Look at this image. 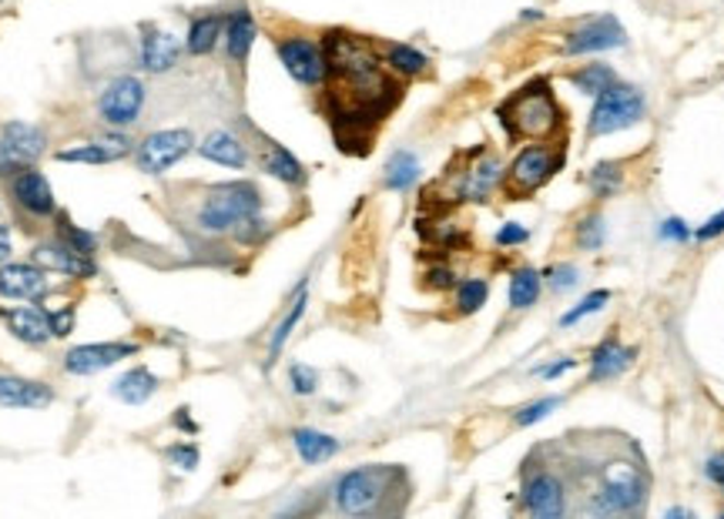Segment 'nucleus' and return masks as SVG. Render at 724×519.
Wrapping results in <instances>:
<instances>
[{
    "mask_svg": "<svg viewBox=\"0 0 724 519\" xmlns=\"http://www.w3.org/2000/svg\"><path fill=\"white\" fill-rule=\"evenodd\" d=\"M634 355H638V349H631V346H620L617 339H604L597 349H594V355H591V379H614V375H620L627 365L634 362Z\"/></svg>",
    "mask_w": 724,
    "mask_h": 519,
    "instance_id": "25",
    "label": "nucleus"
},
{
    "mask_svg": "<svg viewBox=\"0 0 724 519\" xmlns=\"http://www.w3.org/2000/svg\"><path fill=\"white\" fill-rule=\"evenodd\" d=\"M306 305H309V295H306V292H299V299L293 302V309L285 312V318L278 322V328L272 333V342H269V362H275V359L282 355V349H285L288 336H293V328H296V325H299V318L306 315Z\"/></svg>",
    "mask_w": 724,
    "mask_h": 519,
    "instance_id": "34",
    "label": "nucleus"
},
{
    "mask_svg": "<svg viewBox=\"0 0 724 519\" xmlns=\"http://www.w3.org/2000/svg\"><path fill=\"white\" fill-rule=\"evenodd\" d=\"M644 114H648L644 94L634 84L614 81L607 90L597 94L591 121H587V137H604V134H614V131H627V128L641 124Z\"/></svg>",
    "mask_w": 724,
    "mask_h": 519,
    "instance_id": "6",
    "label": "nucleus"
},
{
    "mask_svg": "<svg viewBox=\"0 0 724 519\" xmlns=\"http://www.w3.org/2000/svg\"><path fill=\"white\" fill-rule=\"evenodd\" d=\"M222 37H225V21H222L218 14H202V17H195V21L188 24L185 51H188L191 58H205V55L215 51Z\"/></svg>",
    "mask_w": 724,
    "mask_h": 519,
    "instance_id": "26",
    "label": "nucleus"
},
{
    "mask_svg": "<svg viewBox=\"0 0 724 519\" xmlns=\"http://www.w3.org/2000/svg\"><path fill=\"white\" fill-rule=\"evenodd\" d=\"M610 302V292L607 289H597V292H591V295H584L581 302H577V309H570L563 318H560V325L567 328V325H577L584 315H591V312H601L604 305Z\"/></svg>",
    "mask_w": 724,
    "mask_h": 519,
    "instance_id": "37",
    "label": "nucleus"
},
{
    "mask_svg": "<svg viewBox=\"0 0 724 519\" xmlns=\"http://www.w3.org/2000/svg\"><path fill=\"white\" fill-rule=\"evenodd\" d=\"M704 476L717 486H724V452H714L704 466Z\"/></svg>",
    "mask_w": 724,
    "mask_h": 519,
    "instance_id": "47",
    "label": "nucleus"
},
{
    "mask_svg": "<svg viewBox=\"0 0 724 519\" xmlns=\"http://www.w3.org/2000/svg\"><path fill=\"white\" fill-rule=\"evenodd\" d=\"M128 355H138V346L131 342H91V346H74L64 355V372L71 375H98L118 362H124Z\"/></svg>",
    "mask_w": 724,
    "mask_h": 519,
    "instance_id": "15",
    "label": "nucleus"
},
{
    "mask_svg": "<svg viewBox=\"0 0 724 519\" xmlns=\"http://www.w3.org/2000/svg\"><path fill=\"white\" fill-rule=\"evenodd\" d=\"M181 51H185V44L171 31L144 27L141 44H138V61H141V68L149 71V74H168V71L178 68Z\"/></svg>",
    "mask_w": 724,
    "mask_h": 519,
    "instance_id": "17",
    "label": "nucleus"
},
{
    "mask_svg": "<svg viewBox=\"0 0 724 519\" xmlns=\"http://www.w3.org/2000/svg\"><path fill=\"white\" fill-rule=\"evenodd\" d=\"M547 278H550V286H554L557 292H563V289H573V286H577V268H573V265H557V268L547 271Z\"/></svg>",
    "mask_w": 724,
    "mask_h": 519,
    "instance_id": "43",
    "label": "nucleus"
},
{
    "mask_svg": "<svg viewBox=\"0 0 724 519\" xmlns=\"http://www.w3.org/2000/svg\"><path fill=\"white\" fill-rule=\"evenodd\" d=\"M256 37H259L256 17H252L246 8L232 11V17L225 21V47H228V58H232L235 64H246V61H249Z\"/></svg>",
    "mask_w": 724,
    "mask_h": 519,
    "instance_id": "22",
    "label": "nucleus"
},
{
    "mask_svg": "<svg viewBox=\"0 0 724 519\" xmlns=\"http://www.w3.org/2000/svg\"><path fill=\"white\" fill-rule=\"evenodd\" d=\"M262 165H265V171H269L272 178H278V181H285V184H302V181H306V168L299 165L296 155H288L282 145H269Z\"/></svg>",
    "mask_w": 724,
    "mask_h": 519,
    "instance_id": "31",
    "label": "nucleus"
},
{
    "mask_svg": "<svg viewBox=\"0 0 724 519\" xmlns=\"http://www.w3.org/2000/svg\"><path fill=\"white\" fill-rule=\"evenodd\" d=\"M199 155L222 165V168H235V171L249 165V148L241 145L232 131H212L199 145Z\"/></svg>",
    "mask_w": 724,
    "mask_h": 519,
    "instance_id": "23",
    "label": "nucleus"
},
{
    "mask_svg": "<svg viewBox=\"0 0 724 519\" xmlns=\"http://www.w3.org/2000/svg\"><path fill=\"white\" fill-rule=\"evenodd\" d=\"M419 158L413 152H396L390 161H385V174H382V184L390 188V192H410V188L419 181Z\"/></svg>",
    "mask_w": 724,
    "mask_h": 519,
    "instance_id": "28",
    "label": "nucleus"
},
{
    "mask_svg": "<svg viewBox=\"0 0 724 519\" xmlns=\"http://www.w3.org/2000/svg\"><path fill=\"white\" fill-rule=\"evenodd\" d=\"M199 446H191V443H178V446H171L168 449V462L175 466V469H181V473H191V469L199 466Z\"/></svg>",
    "mask_w": 724,
    "mask_h": 519,
    "instance_id": "42",
    "label": "nucleus"
},
{
    "mask_svg": "<svg viewBox=\"0 0 724 519\" xmlns=\"http://www.w3.org/2000/svg\"><path fill=\"white\" fill-rule=\"evenodd\" d=\"M385 68H390L393 74H400V77H419V74H426L429 58L423 51H416V47H410V44H390L385 47Z\"/></svg>",
    "mask_w": 724,
    "mask_h": 519,
    "instance_id": "30",
    "label": "nucleus"
},
{
    "mask_svg": "<svg viewBox=\"0 0 724 519\" xmlns=\"http://www.w3.org/2000/svg\"><path fill=\"white\" fill-rule=\"evenodd\" d=\"M11 195H14V202H17L27 215H34V218H47V215H55V208H58L51 181H47V178H44L40 171H34V168H24V171L14 174Z\"/></svg>",
    "mask_w": 724,
    "mask_h": 519,
    "instance_id": "18",
    "label": "nucleus"
},
{
    "mask_svg": "<svg viewBox=\"0 0 724 519\" xmlns=\"http://www.w3.org/2000/svg\"><path fill=\"white\" fill-rule=\"evenodd\" d=\"M293 446H296L299 459L309 462V466H319V462H325V459H332L335 452H340V439H332L319 430H296Z\"/></svg>",
    "mask_w": 724,
    "mask_h": 519,
    "instance_id": "27",
    "label": "nucleus"
},
{
    "mask_svg": "<svg viewBox=\"0 0 724 519\" xmlns=\"http://www.w3.org/2000/svg\"><path fill=\"white\" fill-rule=\"evenodd\" d=\"M591 188H594V195H597V198H610V195L617 192V188H620V168L610 165V161L597 165L594 174H591Z\"/></svg>",
    "mask_w": 724,
    "mask_h": 519,
    "instance_id": "36",
    "label": "nucleus"
},
{
    "mask_svg": "<svg viewBox=\"0 0 724 519\" xmlns=\"http://www.w3.org/2000/svg\"><path fill=\"white\" fill-rule=\"evenodd\" d=\"M51 328H55V339L71 336V328H74V309H71V305H64V309L51 312Z\"/></svg>",
    "mask_w": 724,
    "mask_h": 519,
    "instance_id": "44",
    "label": "nucleus"
},
{
    "mask_svg": "<svg viewBox=\"0 0 724 519\" xmlns=\"http://www.w3.org/2000/svg\"><path fill=\"white\" fill-rule=\"evenodd\" d=\"M51 281H47V268L37 262H4L0 265V295L14 302H37L47 295Z\"/></svg>",
    "mask_w": 724,
    "mask_h": 519,
    "instance_id": "14",
    "label": "nucleus"
},
{
    "mask_svg": "<svg viewBox=\"0 0 724 519\" xmlns=\"http://www.w3.org/2000/svg\"><path fill=\"white\" fill-rule=\"evenodd\" d=\"M526 239H530V231L517 221H510L497 231V245H523Z\"/></svg>",
    "mask_w": 724,
    "mask_h": 519,
    "instance_id": "45",
    "label": "nucleus"
},
{
    "mask_svg": "<svg viewBox=\"0 0 724 519\" xmlns=\"http://www.w3.org/2000/svg\"><path fill=\"white\" fill-rule=\"evenodd\" d=\"M717 234H724V208H721L714 218H708V221L695 231V239H698V242H711V239H717Z\"/></svg>",
    "mask_w": 724,
    "mask_h": 519,
    "instance_id": "46",
    "label": "nucleus"
},
{
    "mask_svg": "<svg viewBox=\"0 0 724 519\" xmlns=\"http://www.w3.org/2000/svg\"><path fill=\"white\" fill-rule=\"evenodd\" d=\"M567 490L581 496L591 512H638L648 499L651 476L631 446V452H604L597 462L577 459V466L567 469Z\"/></svg>",
    "mask_w": 724,
    "mask_h": 519,
    "instance_id": "2",
    "label": "nucleus"
},
{
    "mask_svg": "<svg viewBox=\"0 0 724 519\" xmlns=\"http://www.w3.org/2000/svg\"><path fill=\"white\" fill-rule=\"evenodd\" d=\"M61 239L64 242H71L78 252H84V255H94L98 252V239H94L91 231H84V228H78V225H71V221H64L61 225Z\"/></svg>",
    "mask_w": 724,
    "mask_h": 519,
    "instance_id": "40",
    "label": "nucleus"
},
{
    "mask_svg": "<svg viewBox=\"0 0 724 519\" xmlns=\"http://www.w3.org/2000/svg\"><path fill=\"white\" fill-rule=\"evenodd\" d=\"M500 178H503L500 158L490 155V152H479L476 161L463 171V178L456 184V198L460 202H487L490 192L500 184Z\"/></svg>",
    "mask_w": 724,
    "mask_h": 519,
    "instance_id": "19",
    "label": "nucleus"
},
{
    "mask_svg": "<svg viewBox=\"0 0 724 519\" xmlns=\"http://www.w3.org/2000/svg\"><path fill=\"white\" fill-rule=\"evenodd\" d=\"M429 286L432 289H453L456 286V275L450 268H432L429 271Z\"/></svg>",
    "mask_w": 724,
    "mask_h": 519,
    "instance_id": "48",
    "label": "nucleus"
},
{
    "mask_svg": "<svg viewBox=\"0 0 724 519\" xmlns=\"http://www.w3.org/2000/svg\"><path fill=\"white\" fill-rule=\"evenodd\" d=\"M34 262L47 271H61L68 278H94L98 275V265H94V255H84L78 252L71 242L64 239H51V242H40L34 249Z\"/></svg>",
    "mask_w": 724,
    "mask_h": 519,
    "instance_id": "16",
    "label": "nucleus"
},
{
    "mask_svg": "<svg viewBox=\"0 0 724 519\" xmlns=\"http://www.w3.org/2000/svg\"><path fill=\"white\" fill-rule=\"evenodd\" d=\"M0 318L11 328V336L27 342V346H44L55 339L51 328V312L31 309V305H14V309H0Z\"/></svg>",
    "mask_w": 724,
    "mask_h": 519,
    "instance_id": "20",
    "label": "nucleus"
},
{
    "mask_svg": "<svg viewBox=\"0 0 724 519\" xmlns=\"http://www.w3.org/2000/svg\"><path fill=\"white\" fill-rule=\"evenodd\" d=\"M275 51H278V61L288 71V77L299 81L302 87L325 84L329 61H325V47L322 44H316V40H309L302 34H293V37H278Z\"/></svg>",
    "mask_w": 724,
    "mask_h": 519,
    "instance_id": "11",
    "label": "nucleus"
},
{
    "mask_svg": "<svg viewBox=\"0 0 724 519\" xmlns=\"http://www.w3.org/2000/svg\"><path fill=\"white\" fill-rule=\"evenodd\" d=\"M158 393V379L149 372V369H128L124 375L111 383V396L124 406H144L152 396Z\"/></svg>",
    "mask_w": 724,
    "mask_h": 519,
    "instance_id": "24",
    "label": "nucleus"
},
{
    "mask_svg": "<svg viewBox=\"0 0 724 519\" xmlns=\"http://www.w3.org/2000/svg\"><path fill=\"white\" fill-rule=\"evenodd\" d=\"M563 165V145L557 141H534V145H526L513 165L507 168V195L510 198H530L537 195L541 188L560 171Z\"/></svg>",
    "mask_w": 724,
    "mask_h": 519,
    "instance_id": "7",
    "label": "nucleus"
},
{
    "mask_svg": "<svg viewBox=\"0 0 724 519\" xmlns=\"http://www.w3.org/2000/svg\"><path fill=\"white\" fill-rule=\"evenodd\" d=\"M11 252H14V245H11V228L0 225V265L11 262Z\"/></svg>",
    "mask_w": 724,
    "mask_h": 519,
    "instance_id": "49",
    "label": "nucleus"
},
{
    "mask_svg": "<svg viewBox=\"0 0 724 519\" xmlns=\"http://www.w3.org/2000/svg\"><path fill=\"white\" fill-rule=\"evenodd\" d=\"M487 299H490V281L466 278V281H460V286H456V309H460V315L479 312L483 305H487Z\"/></svg>",
    "mask_w": 724,
    "mask_h": 519,
    "instance_id": "35",
    "label": "nucleus"
},
{
    "mask_svg": "<svg viewBox=\"0 0 724 519\" xmlns=\"http://www.w3.org/2000/svg\"><path fill=\"white\" fill-rule=\"evenodd\" d=\"M322 47L329 61L325 81H332L335 101H343L353 111H369V114H382L385 108H393V101L400 98V87L385 74V61L363 37L332 31Z\"/></svg>",
    "mask_w": 724,
    "mask_h": 519,
    "instance_id": "1",
    "label": "nucleus"
},
{
    "mask_svg": "<svg viewBox=\"0 0 724 519\" xmlns=\"http://www.w3.org/2000/svg\"><path fill=\"white\" fill-rule=\"evenodd\" d=\"M627 34L620 27L617 17L604 14V17H591L581 27H573L563 40V55H597V51H614V47H624Z\"/></svg>",
    "mask_w": 724,
    "mask_h": 519,
    "instance_id": "13",
    "label": "nucleus"
},
{
    "mask_svg": "<svg viewBox=\"0 0 724 519\" xmlns=\"http://www.w3.org/2000/svg\"><path fill=\"white\" fill-rule=\"evenodd\" d=\"M149 101V87L134 74H118L98 90V118L108 128H131Z\"/></svg>",
    "mask_w": 724,
    "mask_h": 519,
    "instance_id": "9",
    "label": "nucleus"
},
{
    "mask_svg": "<svg viewBox=\"0 0 724 519\" xmlns=\"http://www.w3.org/2000/svg\"><path fill=\"white\" fill-rule=\"evenodd\" d=\"M577 245L587 249V252L604 245V218L601 215H591V218H584L581 225H577Z\"/></svg>",
    "mask_w": 724,
    "mask_h": 519,
    "instance_id": "38",
    "label": "nucleus"
},
{
    "mask_svg": "<svg viewBox=\"0 0 724 519\" xmlns=\"http://www.w3.org/2000/svg\"><path fill=\"white\" fill-rule=\"evenodd\" d=\"M396 496H406V480L396 466H363L335 480L332 499L346 516H385L400 512Z\"/></svg>",
    "mask_w": 724,
    "mask_h": 519,
    "instance_id": "4",
    "label": "nucleus"
},
{
    "mask_svg": "<svg viewBox=\"0 0 724 519\" xmlns=\"http://www.w3.org/2000/svg\"><path fill=\"white\" fill-rule=\"evenodd\" d=\"M541 289H544V275L537 268H517L510 275V305L520 312L530 309L541 299Z\"/></svg>",
    "mask_w": 724,
    "mask_h": 519,
    "instance_id": "29",
    "label": "nucleus"
},
{
    "mask_svg": "<svg viewBox=\"0 0 724 519\" xmlns=\"http://www.w3.org/2000/svg\"><path fill=\"white\" fill-rule=\"evenodd\" d=\"M58 161H74V165H111V161H121V155L115 148H108L105 141H91V145H81V148H64L58 152Z\"/></svg>",
    "mask_w": 724,
    "mask_h": 519,
    "instance_id": "33",
    "label": "nucleus"
},
{
    "mask_svg": "<svg viewBox=\"0 0 724 519\" xmlns=\"http://www.w3.org/2000/svg\"><path fill=\"white\" fill-rule=\"evenodd\" d=\"M497 118L513 141H560L567 131V114L547 77H534L513 90L497 108Z\"/></svg>",
    "mask_w": 724,
    "mask_h": 519,
    "instance_id": "3",
    "label": "nucleus"
},
{
    "mask_svg": "<svg viewBox=\"0 0 724 519\" xmlns=\"http://www.w3.org/2000/svg\"><path fill=\"white\" fill-rule=\"evenodd\" d=\"M567 81L581 94H591V98H597L601 90H607L617 81V74H614L610 64H584L581 71H570Z\"/></svg>",
    "mask_w": 724,
    "mask_h": 519,
    "instance_id": "32",
    "label": "nucleus"
},
{
    "mask_svg": "<svg viewBox=\"0 0 724 519\" xmlns=\"http://www.w3.org/2000/svg\"><path fill=\"white\" fill-rule=\"evenodd\" d=\"M557 406H560V399H557V396H550V399H541V402H530L526 409H520V412H517V419H513V422H517V426H530V422H537V419H547V415H550V412H554Z\"/></svg>",
    "mask_w": 724,
    "mask_h": 519,
    "instance_id": "41",
    "label": "nucleus"
},
{
    "mask_svg": "<svg viewBox=\"0 0 724 519\" xmlns=\"http://www.w3.org/2000/svg\"><path fill=\"white\" fill-rule=\"evenodd\" d=\"M563 369H573V359H560V362H557V365H550L544 375H547V379H554V375H560Z\"/></svg>",
    "mask_w": 724,
    "mask_h": 519,
    "instance_id": "50",
    "label": "nucleus"
},
{
    "mask_svg": "<svg viewBox=\"0 0 724 519\" xmlns=\"http://www.w3.org/2000/svg\"><path fill=\"white\" fill-rule=\"evenodd\" d=\"M288 379H293V393L296 396H312L319 389V372L312 365H302V362L288 365Z\"/></svg>",
    "mask_w": 724,
    "mask_h": 519,
    "instance_id": "39",
    "label": "nucleus"
},
{
    "mask_svg": "<svg viewBox=\"0 0 724 519\" xmlns=\"http://www.w3.org/2000/svg\"><path fill=\"white\" fill-rule=\"evenodd\" d=\"M55 402V393L44 383L21 379V375H0V406L4 409H44Z\"/></svg>",
    "mask_w": 724,
    "mask_h": 519,
    "instance_id": "21",
    "label": "nucleus"
},
{
    "mask_svg": "<svg viewBox=\"0 0 724 519\" xmlns=\"http://www.w3.org/2000/svg\"><path fill=\"white\" fill-rule=\"evenodd\" d=\"M44 148H47V137L40 128L27 121H8L0 128V174L31 168L44 155Z\"/></svg>",
    "mask_w": 724,
    "mask_h": 519,
    "instance_id": "12",
    "label": "nucleus"
},
{
    "mask_svg": "<svg viewBox=\"0 0 724 519\" xmlns=\"http://www.w3.org/2000/svg\"><path fill=\"white\" fill-rule=\"evenodd\" d=\"M262 212V192L252 181H228L218 184L202 198L195 212V225L205 234H228L238 231V225H246Z\"/></svg>",
    "mask_w": 724,
    "mask_h": 519,
    "instance_id": "5",
    "label": "nucleus"
},
{
    "mask_svg": "<svg viewBox=\"0 0 724 519\" xmlns=\"http://www.w3.org/2000/svg\"><path fill=\"white\" fill-rule=\"evenodd\" d=\"M523 509L537 519H557L570 509V490H567V476L557 473L554 466L541 462H526L523 469V490H520Z\"/></svg>",
    "mask_w": 724,
    "mask_h": 519,
    "instance_id": "8",
    "label": "nucleus"
},
{
    "mask_svg": "<svg viewBox=\"0 0 724 519\" xmlns=\"http://www.w3.org/2000/svg\"><path fill=\"white\" fill-rule=\"evenodd\" d=\"M191 152H195V134L188 128H165V131H152L141 141L134 152V165L144 174H165Z\"/></svg>",
    "mask_w": 724,
    "mask_h": 519,
    "instance_id": "10",
    "label": "nucleus"
}]
</instances>
